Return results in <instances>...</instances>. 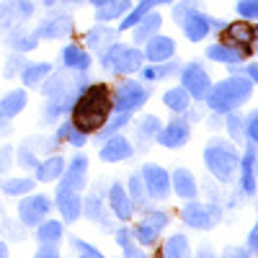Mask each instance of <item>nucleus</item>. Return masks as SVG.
I'll return each instance as SVG.
<instances>
[{
  "instance_id": "obj_1",
  "label": "nucleus",
  "mask_w": 258,
  "mask_h": 258,
  "mask_svg": "<svg viewBox=\"0 0 258 258\" xmlns=\"http://www.w3.org/2000/svg\"><path fill=\"white\" fill-rule=\"evenodd\" d=\"M111 114H114L111 88L106 83H93L91 80L78 93V98L73 103V111H70V121L78 129H83L85 135H96Z\"/></svg>"
},
{
  "instance_id": "obj_2",
  "label": "nucleus",
  "mask_w": 258,
  "mask_h": 258,
  "mask_svg": "<svg viewBox=\"0 0 258 258\" xmlns=\"http://www.w3.org/2000/svg\"><path fill=\"white\" fill-rule=\"evenodd\" d=\"M253 96V80L245 73H232L230 78L212 83V88L204 98V103L209 106L212 114H230L238 111L243 103H248Z\"/></svg>"
},
{
  "instance_id": "obj_3",
  "label": "nucleus",
  "mask_w": 258,
  "mask_h": 258,
  "mask_svg": "<svg viewBox=\"0 0 258 258\" xmlns=\"http://www.w3.org/2000/svg\"><path fill=\"white\" fill-rule=\"evenodd\" d=\"M204 165L220 183H230L235 178V173H238L240 153L227 140H212L204 147Z\"/></svg>"
},
{
  "instance_id": "obj_4",
  "label": "nucleus",
  "mask_w": 258,
  "mask_h": 258,
  "mask_svg": "<svg viewBox=\"0 0 258 258\" xmlns=\"http://www.w3.org/2000/svg\"><path fill=\"white\" fill-rule=\"evenodd\" d=\"M145 64V54L137 44H124V41H114V44L101 54V68L106 75H137L140 68Z\"/></svg>"
},
{
  "instance_id": "obj_5",
  "label": "nucleus",
  "mask_w": 258,
  "mask_h": 258,
  "mask_svg": "<svg viewBox=\"0 0 258 258\" xmlns=\"http://www.w3.org/2000/svg\"><path fill=\"white\" fill-rule=\"evenodd\" d=\"M91 83L88 73H78V70H70V68H59L52 70L44 80H41L39 91L44 98H54V96H78L85 85Z\"/></svg>"
},
{
  "instance_id": "obj_6",
  "label": "nucleus",
  "mask_w": 258,
  "mask_h": 258,
  "mask_svg": "<svg viewBox=\"0 0 258 258\" xmlns=\"http://www.w3.org/2000/svg\"><path fill=\"white\" fill-rule=\"evenodd\" d=\"M150 91L145 80H135L132 75L121 78L114 88H111V98H114V111H129L137 114L142 106L150 101Z\"/></svg>"
},
{
  "instance_id": "obj_7",
  "label": "nucleus",
  "mask_w": 258,
  "mask_h": 258,
  "mask_svg": "<svg viewBox=\"0 0 258 258\" xmlns=\"http://www.w3.org/2000/svg\"><path fill=\"white\" fill-rule=\"evenodd\" d=\"M54 209V202L47 197V194H24L18 197L16 204V217L21 222V227H36L41 220L49 217V212Z\"/></svg>"
},
{
  "instance_id": "obj_8",
  "label": "nucleus",
  "mask_w": 258,
  "mask_h": 258,
  "mask_svg": "<svg viewBox=\"0 0 258 258\" xmlns=\"http://www.w3.org/2000/svg\"><path fill=\"white\" fill-rule=\"evenodd\" d=\"M220 41L232 47L235 52H240L243 59H248L255 52V24H250L248 18L225 24V29L220 31Z\"/></svg>"
},
{
  "instance_id": "obj_9",
  "label": "nucleus",
  "mask_w": 258,
  "mask_h": 258,
  "mask_svg": "<svg viewBox=\"0 0 258 258\" xmlns=\"http://www.w3.org/2000/svg\"><path fill=\"white\" fill-rule=\"evenodd\" d=\"M168 222H170V214H168L165 209H145V217L132 227L137 243H140L142 248L158 245V240H160L163 230L168 227Z\"/></svg>"
},
{
  "instance_id": "obj_10",
  "label": "nucleus",
  "mask_w": 258,
  "mask_h": 258,
  "mask_svg": "<svg viewBox=\"0 0 258 258\" xmlns=\"http://www.w3.org/2000/svg\"><path fill=\"white\" fill-rule=\"evenodd\" d=\"M73 31H75V21L70 11H62V8H54L47 18H41L34 26L39 41H59V39H68Z\"/></svg>"
},
{
  "instance_id": "obj_11",
  "label": "nucleus",
  "mask_w": 258,
  "mask_h": 258,
  "mask_svg": "<svg viewBox=\"0 0 258 258\" xmlns=\"http://www.w3.org/2000/svg\"><path fill=\"white\" fill-rule=\"evenodd\" d=\"M181 220L188 227H194V230H212L222 220V209H220V204H214V202L202 204L197 199H188L181 207Z\"/></svg>"
},
{
  "instance_id": "obj_12",
  "label": "nucleus",
  "mask_w": 258,
  "mask_h": 258,
  "mask_svg": "<svg viewBox=\"0 0 258 258\" xmlns=\"http://www.w3.org/2000/svg\"><path fill=\"white\" fill-rule=\"evenodd\" d=\"M83 214H85V220L96 222L103 232H114V227H116V222H114L116 217L111 214L109 204H106V194L101 186H96L93 191H88L83 197Z\"/></svg>"
},
{
  "instance_id": "obj_13",
  "label": "nucleus",
  "mask_w": 258,
  "mask_h": 258,
  "mask_svg": "<svg viewBox=\"0 0 258 258\" xmlns=\"http://www.w3.org/2000/svg\"><path fill=\"white\" fill-rule=\"evenodd\" d=\"M178 75H181V85L188 91V96H191L194 101L204 103V98H207V93H209V88H212V78H209V73L204 70V64L197 62V59H191V62L181 64Z\"/></svg>"
},
{
  "instance_id": "obj_14",
  "label": "nucleus",
  "mask_w": 258,
  "mask_h": 258,
  "mask_svg": "<svg viewBox=\"0 0 258 258\" xmlns=\"http://www.w3.org/2000/svg\"><path fill=\"white\" fill-rule=\"evenodd\" d=\"M52 202H54V209L59 212V217H62L64 225H73V222H78L83 217V191L59 183Z\"/></svg>"
},
{
  "instance_id": "obj_15",
  "label": "nucleus",
  "mask_w": 258,
  "mask_h": 258,
  "mask_svg": "<svg viewBox=\"0 0 258 258\" xmlns=\"http://www.w3.org/2000/svg\"><path fill=\"white\" fill-rule=\"evenodd\" d=\"M140 176H142L145 188H147V199L165 202V199L170 197V173H168L163 165L145 163V165L140 168Z\"/></svg>"
},
{
  "instance_id": "obj_16",
  "label": "nucleus",
  "mask_w": 258,
  "mask_h": 258,
  "mask_svg": "<svg viewBox=\"0 0 258 258\" xmlns=\"http://www.w3.org/2000/svg\"><path fill=\"white\" fill-rule=\"evenodd\" d=\"M98 145H101V147H98V158H101V163H109V165H114V163H124V160H129V158L137 153L135 142H132V140H126L121 132H119V135H111V137H106V140H101Z\"/></svg>"
},
{
  "instance_id": "obj_17",
  "label": "nucleus",
  "mask_w": 258,
  "mask_h": 258,
  "mask_svg": "<svg viewBox=\"0 0 258 258\" xmlns=\"http://www.w3.org/2000/svg\"><path fill=\"white\" fill-rule=\"evenodd\" d=\"M191 137V121L186 116H176V119H170L168 124L160 126V132L155 137V142L165 150H181Z\"/></svg>"
},
{
  "instance_id": "obj_18",
  "label": "nucleus",
  "mask_w": 258,
  "mask_h": 258,
  "mask_svg": "<svg viewBox=\"0 0 258 258\" xmlns=\"http://www.w3.org/2000/svg\"><path fill=\"white\" fill-rule=\"evenodd\" d=\"M106 204H109L111 214H114L119 222H129V220L135 217V212H137L132 197L126 194V186H124L121 181H114V183L109 186V194H106Z\"/></svg>"
},
{
  "instance_id": "obj_19",
  "label": "nucleus",
  "mask_w": 258,
  "mask_h": 258,
  "mask_svg": "<svg viewBox=\"0 0 258 258\" xmlns=\"http://www.w3.org/2000/svg\"><path fill=\"white\" fill-rule=\"evenodd\" d=\"M212 24H214V18L212 16H207L202 8H194V11H188L181 21H178V26H181V31L186 34V39L188 41H204L209 34H212Z\"/></svg>"
},
{
  "instance_id": "obj_20",
  "label": "nucleus",
  "mask_w": 258,
  "mask_h": 258,
  "mask_svg": "<svg viewBox=\"0 0 258 258\" xmlns=\"http://www.w3.org/2000/svg\"><path fill=\"white\" fill-rule=\"evenodd\" d=\"M255 160H258V145L248 140L245 145V153L240 155V188L245 197H253L255 194V186H258V173H255Z\"/></svg>"
},
{
  "instance_id": "obj_21",
  "label": "nucleus",
  "mask_w": 258,
  "mask_h": 258,
  "mask_svg": "<svg viewBox=\"0 0 258 258\" xmlns=\"http://www.w3.org/2000/svg\"><path fill=\"white\" fill-rule=\"evenodd\" d=\"M116 39H119V29H114L109 24H96V26H91L88 31H85V36H83L85 49H88L91 54H98V57L109 49Z\"/></svg>"
},
{
  "instance_id": "obj_22",
  "label": "nucleus",
  "mask_w": 258,
  "mask_h": 258,
  "mask_svg": "<svg viewBox=\"0 0 258 258\" xmlns=\"http://www.w3.org/2000/svg\"><path fill=\"white\" fill-rule=\"evenodd\" d=\"M59 183L70 186V188H78V191H85V186H88V155L75 153L68 160V165H64L62 176H59Z\"/></svg>"
},
{
  "instance_id": "obj_23",
  "label": "nucleus",
  "mask_w": 258,
  "mask_h": 258,
  "mask_svg": "<svg viewBox=\"0 0 258 258\" xmlns=\"http://www.w3.org/2000/svg\"><path fill=\"white\" fill-rule=\"evenodd\" d=\"M75 98H78V96H54V98H47V103H41V111H39L41 124L52 126V124L62 121L64 116H70Z\"/></svg>"
},
{
  "instance_id": "obj_24",
  "label": "nucleus",
  "mask_w": 258,
  "mask_h": 258,
  "mask_svg": "<svg viewBox=\"0 0 258 258\" xmlns=\"http://www.w3.org/2000/svg\"><path fill=\"white\" fill-rule=\"evenodd\" d=\"M59 64L62 68H70V70H78V73H88L91 64H93V54L85 49L83 44H64L59 49Z\"/></svg>"
},
{
  "instance_id": "obj_25",
  "label": "nucleus",
  "mask_w": 258,
  "mask_h": 258,
  "mask_svg": "<svg viewBox=\"0 0 258 258\" xmlns=\"http://www.w3.org/2000/svg\"><path fill=\"white\" fill-rule=\"evenodd\" d=\"M142 47H145L142 49L145 62H165L170 57H176V41L163 34H155L153 39H147Z\"/></svg>"
},
{
  "instance_id": "obj_26",
  "label": "nucleus",
  "mask_w": 258,
  "mask_h": 258,
  "mask_svg": "<svg viewBox=\"0 0 258 258\" xmlns=\"http://www.w3.org/2000/svg\"><path fill=\"white\" fill-rule=\"evenodd\" d=\"M170 191L181 199H197L199 197V183H197V176L191 173L188 168H176L170 173Z\"/></svg>"
},
{
  "instance_id": "obj_27",
  "label": "nucleus",
  "mask_w": 258,
  "mask_h": 258,
  "mask_svg": "<svg viewBox=\"0 0 258 258\" xmlns=\"http://www.w3.org/2000/svg\"><path fill=\"white\" fill-rule=\"evenodd\" d=\"M64 165H68V160H64L62 155H57V153L44 155V158L39 160V165L34 168V178H36V183H54V181H59Z\"/></svg>"
},
{
  "instance_id": "obj_28",
  "label": "nucleus",
  "mask_w": 258,
  "mask_h": 258,
  "mask_svg": "<svg viewBox=\"0 0 258 258\" xmlns=\"http://www.w3.org/2000/svg\"><path fill=\"white\" fill-rule=\"evenodd\" d=\"M165 3H173V0H140L137 6H132V8H129V11L119 18V24H116L119 34H121V31H129L132 26H137L150 11H155L158 6H165Z\"/></svg>"
},
{
  "instance_id": "obj_29",
  "label": "nucleus",
  "mask_w": 258,
  "mask_h": 258,
  "mask_svg": "<svg viewBox=\"0 0 258 258\" xmlns=\"http://www.w3.org/2000/svg\"><path fill=\"white\" fill-rule=\"evenodd\" d=\"M6 39V44L13 49V52H21V54H29L39 47V36L34 34V29H26V24H21L16 26L11 34L3 36Z\"/></svg>"
},
{
  "instance_id": "obj_30",
  "label": "nucleus",
  "mask_w": 258,
  "mask_h": 258,
  "mask_svg": "<svg viewBox=\"0 0 258 258\" xmlns=\"http://www.w3.org/2000/svg\"><path fill=\"white\" fill-rule=\"evenodd\" d=\"M178 70H181V62L176 57H170L165 62H147V64H142L140 75H142L145 83H160V80H165L170 75H176Z\"/></svg>"
},
{
  "instance_id": "obj_31",
  "label": "nucleus",
  "mask_w": 258,
  "mask_h": 258,
  "mask_svg": "<svg viewBox=\"0 0 258 258\" xmlns=\"http://www.w3.org/2000/svg\"><path fill=\"white\" fill-rule=\"evenodd\" d=\"M54 137H57L62 145H70V147L80 150V147L88 145V137H91V135H85L83 129H78V126L70 121V116H64L62 121L54 124Z\"/></svg>"
},
{
  "instance_id": "obj_32",
  "label": "nucleus",
  "mask_w": 258,
  "mask_h": 258,
  "mask_svg": "<svg viewBox=\"0 0 258 258\" xmlns=\"http://www.w3.org/2000/svg\"><path fill=\"white\" fill-rule=\"evenodd\" d=\"M29 106V93L26 88H13L8 93L0 96V114H3L6 119H16L18 114H24V109Z\"/></svg>"
},
{
  "instance_id": "obj_33",
  "label": "nucleus",
  "mask_w": 258,
  "mask_h": 258,
  "mask_svg": "<svg viewBox=\"0 0 258 258\" xmlns=\"http://www.w3.org/2000/svg\"><path fill=\"white\" fill-rule=\"evenodd\" d=\"M160 29H163V16L158 13V11H150L137 26H132L129 31H132V41L140 47V44H145L147 39H153L155 34H160Z\"/></svg>"
},
{
  "instance_id": "obj_34",
  "label": "nucleus",
  "mask_w": 258,
  "mask_h": 258,
  "mask_svg": "<svg viewBox=\"0 0 258 258\" xmlns=\"http://www.w3.org/2000/svg\"><path fill=\"white\" fill-rule=\"evenodd\" d=\"M132 6H135L132 0H106L103 6L93 8V18L96 24H111V21H119Z\"/></svg>"
},
{
  "instance_id": "obj_35",
  "label": "nucleus",
  "mask_w": 258,
  "mask_h": 258,
  "mask_svg": "<svg viewBox=\"0 0 258 258\" xmlns=\"http://www.w3.org/2000/svg\"><path fill=\"white\" fill-rule=\"evenodd\" d=\"M163 103H165L168 111H173L176 116H181V114L188 111V106H194V98L188 96V91L183 88V85H176V88H168L163 93Z\"/></svg>"
},
{
  "instance_id": "obj_36",
  "label": "nucleus",
  "mask_w": 258,
  "mask_h": 258,
  "mask_svg": "<svg viewBox=\"0 0 258 258\" xmlns=\"http://www.w3.org/2000/svg\"><path fill=\"white\" fill-rule=\"evenodd\" d=\"M52 70H54V64H52V62H29L26 68L21 70L18 80L24 83V88H39L41 80H44Z\"/></svg>"
},
{
  "instance_id": "obj_37",
  "label": "nucleus",
  "mask_w": 258,
  "mask_h": 258,
  "mask_svg": "<svg viewBox=\"0 0 258 258\" xmlns=\"http://www.w3.org/2000/svg\"><path fill=\"white\" fill-rule=\"evenodd\" d=\"M34 232H36V240L39 243H54V245H59L64 240V222L47 217V220H41L34 227Z\"/></svg>"
},
{
  "instance_id": "obj_38",
  "label": "nucleus",
  "mask_w": 258,
  "mask_h": 258,
  "mask_svg": "<svg viewBox=\"0 0 258 258\" xmlns=\"http://www.w3.org/2000/svg\"><path fill=\"white\" fill-rule=\"evenodd\" d=\"M111 235H114L116 245L121 248V255H129V258H140V255H145V250H140V243H137V238H135V230H132V227L116 225Z\"/></svg>"
},
{
  "instance_id": "obj_39",
  "label": "nucleus",
  "mask_w": 258,
  "mask_h": 258,
  "mask_svg": "<svg viewBox=\"0 0 258 258\" xmlns=\"http://www.w3.org/2000/svg\"><path fill=\"white\" fill-rule=\"evenodd\" d=\"M21 24H26V21L21 18V13L16 8V0H3V3H0V36L11 34Z\"/></svg>"
},
{
  "instance_id": "obj_40",
  "label": "nucleus",
  "mask_w": 258,
  "mask_h": 258,
  "mask_svg": "<svg viewBox=\"0 0 258 258\" xmlns=\"http://www.w3.org/2000/svg\"><path fill=\"white\" fill-rule=\"evenodd\" d=\"M132 116H135V114H129V111H114L109 119H106V124L98 129V132H96L93 137L101 142V140L111 137V135H119L121 129H126V124H132Z\"/></svg>"
},
{
  "instance_id": "obj_41",
  "label": "nucleus",
  "mask_w": 258,
  "mask_h": 258,
  "mask_svg": "<svg viewBox=\"0 0 258 258\" xmlns=\"http://www.w3.org/2000/svg\"><path fill=\"white\" fill-rule=\"evenodd\" d=\"M160 126H163L160 116H155V114H145V116L135 124V135H137L140 147H145V142H150V140H155L158 132H160Z\"/></svg>"
},
{
  "instance_id": "obj_42",
  "label": "nucleus",
  "mask_w": 258,
  "mask_h": 258,
  "mask_svg": "<svg viewBox=\"0 0 258 258\" xmlns=\"http://www.w3.org/2000/svg\"><path fill=\"white\" fill-rule=\"evenodd\" d=\"M207 59H212V62H222V64H240L243 62V57H240V52H235L232 47H227V44H222V41H217V44H209L207 47Z\"/></svg>"
},
{
  "instance_id": "obj_43",
  "label": "nucleus",
  "mask_w": 258,
  "mask_h": 258,
  "mask_svg": "<svg viewBox=\"0 0 258 258\" xmlns=\"http://www.w3.org/2000/svg\"><path fill=\"white\" fill-rule=\"evenodd\" d=\"M34 188H36V178H31V176L3 178V183H0V191L6 197H24V194H31Z\"/></svg>"
},
{
  "instance_id": "obj_44",
  "label": "nucleus",
  "mask_w": 258,
  "mask_h": 258,
  "mask_svg": "<svg viewBox=\"0 0 258 258\" xmlns=\"http://www.w3.org/2000/svg\"><path fill=\"white\" fill-rule=\"evenodd\" d=\"M24 142L34 150L39 158H41V155H52V153H57L59 145H62L54 135H31V137H26Z\"/></svg>"
},
{
  "instance_id": "obj_45",
  "label": "nucleus",
  "mask_w": 258,
  "mask_h": 258,
  "mask_svg": "<svg viewBox=\"0 0 258 258\" xmlns=\"http://www.w3.org/2000/svg\"><path fill=\"white\" fill-rule=\"evenodd\" d=\"M165 258H183L191 253V245H188V238L183 232H176V235H170V238L163 243V250H160Z\"/></svg>"
},
{
  "instance_id": "obj_46",
  "label": "nucleus",
  "mask_w": 258,
  "mask_h": 258,
  "mask_svg": "<svg viewBox=\"0 0 258 258\" xmlns=\"http://www.w3.org/2000/svg\"><path fill=\"white\" fill-rule=\"evenodd\" d=\"M124 186H126V194L132 197L135 207L140 209V207L147 202V188H145V181H142V176H140V170H137V173H132V176H129Z\"/></svg>"
},
{
  "instance_id": "obj_47",
  "label": "nucleus",
  "mask_w": 258,
  "mask_h": 258,
  "mask_svg": "<svg viewBox=\"0 0 258 258\" xmlns=\"http://www.w3.org/2000/svg\"><path fill=\"white\" fill-rule=\"evenodd\" d=\"M225 126H227V132L232 137V142H245V119L238 114V111H230L225 114Z\"/></svg>"
},
{
  "instance_id": "obj_48",
  "label": "nucleus",
  "mask_w": 258,
  "mask_h": 258,
  "mask_svg": "<svg viewBox=\"0 0 258 258\" xmlns=\"http://www.w3.org/2000/svg\"><path fill=\"white\" fill-rule=\"evenodd\" d=\"M26 64H29L26 54H21V52H11V57L3 62V68H0V73H3V78L13 80V78H18V75H21V70H24Z\"/></svg>"
},
{
  "instance_id": "obj_49",
  "label": "nucleus",
  "mask_w": 258,
  "mask_h": 258,
  "mask_svg": "<svg viewBox=\"0 0 258 258\" xmlns=\"http://www.w3.org/2000/svg\"><path fill=\"white\" fill-rule=\"evenodd\" d=\"M39 155L34 153V150L26 145V142H21L18 147H16V165L18 168H26V170H34L36 165H39Z\"/></svg>"
},
{
  "instance_id": "obj_50",
  "label": "nucleus",
  "mask_w": 258,
  "mask_h": 258,
  "mask_svg": "<svg viewBox=\"0 0 258 258\" xmlns=\"http://www.w3.org/2000/svg\"><path fill=\"white\" fill-rule=\"evenodd\" d=\"M70 248L78 253V255H85V258H101L103 253L93 245V243H88V240H83V238H78V235H70Z\"/></svg>"
},
{
  "instance_id": "obj_51",
  "label": "nucleus",
  "mask_w": 258,
  "mask_h": 258,
  "mask_svg": "<svg viewBox=\"0 0 258 258\" xmlns=\"http://www.w3.org/2000/svg\"><path fill=\"white\" fill-rule=\"evenodd\" d=\"M235 11H238L240 18L258 21V0H238V3H235Z\"/></svg>"
},
{
  "instance_id": "obj_52",
  "label": "nucleus",
  "mask_w": 258,
  "mask_h": 258,
  "mask_svg": "<svg viewBox=\"0 0 258 258\" xmlns=\"http://www.w3.org/2000/svg\"><path fill=\"white\" fill-rule=\"evenodd\" d=\"M13 165H16V147L3 145L0 147V176H3L6 170H11Z\"/></svg>"
},
{
  "instance_id": "obj_53",
  "label": "nucleus",
  "mask_w": 258,
  "mask_h": 258,
  "mask_svg": "<svg viewBox=\"0 0 258 258\" xmlns=\"http://www.w3.org/2000/svg\"><path fill=\"white\" fill-rule=\"evenodd\" d=\"M245 140H250V142L258 145V109H253L245 116Z\"/></svg>"
},
{
  "instance_id": "obj_54",
  "label": "nucleus",
  "mask_w": 258,
  "mask_h": 258,
  "mask_svg": "<svg viewBox=\"0 0 258 258\" xmlns=\"http://www.w3.org/2000/svg\"><path fill=\"white\" fill-rule=\"evenodd\" d=\"M194 8H199V0H178V3L173 6V21L178 24V21H181L188 11H194Z\"/></svg>"
},
{
  "instance_id": "obj_55",
  "label": "nucleus",
  "mask_w": 258,
  "mask_h": 258,
  "mask_svg": "<svg viewBox=\"0 0 258 258\" xmlns=\"http://www.w3.org/2000/svg\"><path fill=\"white\" fill-rule=\"evenodd\" d=\"M16 8H18V13H21L24 21H31L34 13H36V3H34V0H16Z\"/></svg>"
},
{
  "instance_id": "obj_56",
  "label": "nucleus",
  "mask_w": 258,
  "mask_h": 258,
  "mask_svg": "<svg viewBox=\"0 0 258 258\" xmlns=\"http://www.w3.org/2000/svg\"><path fill=\"white\" fill-rule=\"evenodd\" d=\"M34 255L36 258H57L59 255V245H54V243H39Z\"/></svg>"
},
{
  "instance_id": "obj_57",
  "label": "nucleus",
  "mask_w": 258,
  "mask_h": 258,
  "mask_svg": "<svg viewBox=\"0 0 258 258\" xmlns=\"http://www.w3.org/2000/svg\"><path fill=\"white\" fill-rule=\"evenodd\" d=\"M13 135V124H11V119H6L3 114H0V140L3 137H11Z\"/></svg>"
},
{
  "instance_id": "obj_58",
  "label": "nucleus",
  "mask_w": 258,
  "mask_h": 258,
  "mask_svg": "<svg viewBox=\"0 0 258 258\" xmlns=\"http://www.w3.org/2000/svg\"><path fill=\"white\" fill-rule=\"evenodd\" d=\"M248 248H250V253H258V222L248 232Z\"/></svg>"
},
{
  "instance_id": "obj_59",
  "label": "nucleus",
  "mask_w": 258,
  "mask_h": 258,
  "mask_svg": "<svg viewBox=\"0 0 258 258\" xmlns=\"http://www.w3.org/2000/svg\"><path fill=\"white\" fill-rule=\"evenodd\" d=\"M245 75L253 80V85H258V62H248L245 64Z\"/></svg>"
},
{
  "instance_id": "obj_60",
  "label": "nucleus",
  "mask_w": 258,
  "mask_h": 258,
  "mask_svg": "<svg viewBox=\"0 0 258 258\" xmlns=\"http://www.w3.org/2000/svg\"><path fill=\"white\" fill-rule=\"evenodd\" d=\"M225 255H253V253H250V248L245 245V248H227Z\"/></svg>"
},
{
  "instance_id": "obj_61",
  "label": "nucleus",
  "mask_w": 258,
  "mask_h": 258,
  "mask_svg": "<svg viewBox=\"0 0 258 258\" xmlns=\"http://www.w3.org/2000/svg\"><path fill=\"white\" fill-rule=\"evenodd\" d=\"M3 225L8 227V232L13 230V222L11 220H3ZM24 238H26V232H13V240H24Z\"/></svg>"
},
{
  "instance_id": "obj_62",
  "label": "nucleus",
  "mask_w": 258,
  "mask_h": 258,
  "mask_svg": "<svg viewBox=\"0 0 258 258\" xmlns=\"http://www.w3.org/2000/svg\"><path fill=\"white\" fill-rule=\"evenodd\" d=\"M11 255V248H8V243L6 240H0V258H8Z\"/></svg>"
},
{
  "instance_id": "obj_63",
  "label": "nucleus",
  "mask_w": 258,
  "mask_h": 258,
  "mask_svg": "<svg viewBox=\"0 0 258 258\" xmlns=\"http://www.w3.org/2000/svg\"><path fill=\"white\" fill-rule=\"evenodd\" d=\"M255 52H258V26H255Z\"/></svg>"
}]
</instances>
